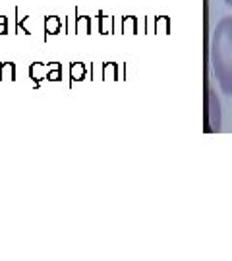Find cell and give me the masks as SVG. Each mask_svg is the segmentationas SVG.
Wrapping results in <instances>:
<instances>
[{
  "mask_svg": "<svg viewBox=\"0 0 232 261\" xmlns=\"http://www.w3.org/2000/svg\"><path fill=\"white\" fill-rule=\"evenodd\" d=\"M211 62L221 91L232 97V16L221 18L213 31Z\"/></svg>",
  "mask_w": 232,
  "mask_h": 261,
  "instance_id": "6da1fadb",
  "label": "cell"
},
{
  "mask_svg": "<svg viewBox=\"0 0 232 261\" xmlns=\"http://www.w3.org/2000/svg\"><path fill=\"white\" fill-rule=\"evenodd\" d=\"M221 130V103L217 99L215 89H209V101H207V132Z\"/></svg>",
  "mask_w": 232,
  "mask_h": 261,
  "instance_id": "7a4b0ae2",
  "label": "cell"
},
{
  "mask_svg": "<svg viewBox=\"0 0 232 261\" xmlns=\"http://www.w3.org/2000/svg\"><path fill=\"white\" fill-rule=\"evenodd\" d=\"M4 76H12V68H10V66H6V68H4Z\"/></svg>",
  "mask_w": 232,
  "mask_h": 261,
  "instance_id": "3957f363",
  "label": "cell"
},
{
  "mask_svg": "<svg viewBox=\"0 0 232 261\" xmlns=\"http://www.w3.org/2000/svg\"><path fill=\"white\" fill-rule=\"evenodd\" d=\"M224 4H226V6H232V0H224Z\"/></svg>",
  "mask_w": 232,
  "mask_h": 261,
  "instance_id": "277c9868",
  "label": "cell"
}]
</instances>
